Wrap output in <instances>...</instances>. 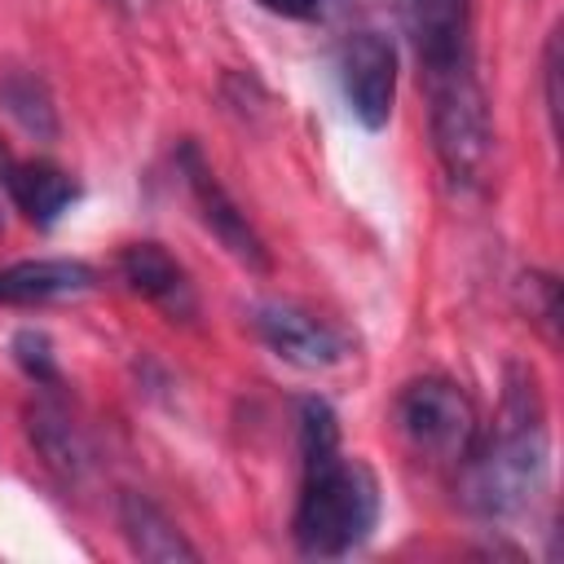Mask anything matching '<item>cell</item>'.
Instances as JSON below:
<instances>
[{
    "instance_id": "1",
    "label": "cell",
    "mask_w": 564,
    "mask_h": 564,
    "mask_svg": "<svg viewBox=\"0 0 564 564\" xmlns=\"http://www.w3.org/2000/svg\"><path fill=\"white\" fill-rule=\"evenodd\" d=\"M300 502H295V546L313 560L348 555L379 524V480L366 463L339 449V419L322 397L300 401Z\"/></svg>"
},
{
    "instance_id": "2",
    "label": "cell",
    "mask_w": 564,
    "mask_h": 564,
    "mask_svg": "<svg viewBox=\"0 0 564 564\" xmlns=\"http://www.w3.org/2000/svg\"><path fill=\"white\" fill-rule=\"evenodd\" d=\"M546 476V414L533 370H511L494 432L476 436L458 463V498L480 520L520 516Z\"/></svg>"
},
{
    "instance_id": "3",
    "label": "cell",
    "mask_w": 564,
    "mask_h": 564,
    "mask_svg": "<svg viewBox=\"0 0 564 564\" xmlns=\"http://www.w3.org/2000/svg\"><path fill=\"white\" fill-rule=\"evenodd\" d=\"M427 93H432V145L441 167L449 172L454 185H480L494 154V128L471 62L427 75Z\"/></svg>"
},
{
    "instance_id": "4",
    "label": "cell",
    "mask_w": 564,
    "mask_h": 564,
    "mask_svg": "<svg viewBox=\"0 0 564 564\" xmlns=\"http://www.w3.org/2000/svg\"><path fill=\"white\" fill-rule=\"evenodd\" d=\"M397 423H401V436L414 445V454L432 463H463V454L480 436L471 397L441 375H427L401 388Z\"/></svg>"
},
{
    "instance_id": "5",
    "label": "cell",
    "mask_w": 564,
    "mask_h": 564,
    "mask_svg": "<svg viewBox=\"0 0 564 564\" xmlns=\"http://www.w3.org/2000/svg\"><path fill=\"white\" fill-rule=\"evenodd\" d=\"M339 88L366 128H383L397 101V48L379 31H357L339 48Z\"/></svg>"
},
{
    "instance_id": "6",
    "label": "cell",
    "mask_w": 564,
    "mask_h": 564,
    "mask_svg": "<svg viewBox=\"0 0 564 564\" xmlns=\"http://www.w3.org/2000/svg\"><path fill=\"white\" fill-rule=\"evenodd\" d=\"M405 40L419 53L423 75H441L471 62V4L467 0H392Z\"/></svg>"
},
{
    "instance_id": "7",
    "label": "cell",
    "mask_w": 564,
    "mask_h": 564,
    "mask_svg": "<svg viewBox=\"0 0 564 564\" xmlns=\"http://www.w3.org/2000/svg\"><path fill=\"white\" fill-rule=\"evenodd\" d=\"M181 172H185V185H189V194H194V207H198V216H203V225L216 234V242L234 256V260H242L247 269H269V251H264V242H260V234L251 229V220L238 212V203L225 194V185L216 181V172L198 159V150L194 145H181Z\"/></svg>"
},
{
    "instance_id": "8",
    "label": "cell",
    "mask_w": 564,
    "mask_h": 564,
    "mask_svg": "<svg viewBox=\"0 0 564 564\" xmlns=\"http://www.w3.org/2000/svg\"><path fill=\"white\" fill-rule=\"evenodd\" d=\"M251 326H256V335L282 361L304 366V370H326V366L344 361V352H348L344 335L330 322H322L308 308H300V304H278V300L273 304H260L256 317H251Z\"/></svg>"
},
{
    "instance_id": "9",
    "label": "cell",
    "mask_w": 564,
    "mask_h": 564,
    "mask_svg": "<svg viewBox=\"0 0 564 564\" xmlns=\"http://www.w3.org/2000/svg\"><path fill=\"white\" fill-rule=\"evenodd\" d=\"M97 286L93 264L84 260H62V256H44V260H18L0 269V304L4 308H40L53 300H70Z\"/></svg>"
},
{
    "instance_id": "10",
    "label": "cell",
    "mask_w": 564,
    "mask_h": 564,
    "mask_svg": "<svg viewBox=\"0 0 564 564\" xmlns=\"http://www.w3.org/2000/svg\"><path fill=\"white\" fill-rule=\"evenodd\" d=\"M119 278L167 317H194V286L189 273L159 247V242H128L119 251Z\"/></svg>"
},
{
    "instance_id": "11",
    "label": "cell",
    "mask_w": 564,
    "mask_h": 564,
    "mask_svg": "<svg viewBox=\"0 0 564 564\" xmlns=\"http://www.w3.org/2000/svg\"><path fill=\"white\" fill-rule=\"evenodd\" d=\"M4 189L35 229H53L66 216V207L79 198L75 176L53 163H9Z\"/></svg>"
},
{
    "instance_id": "12",
    "label": "cell",
    "mask_w": 564,
    "mask_h": 564,
    "mask_svg": "<svg viewBox=\"0 0 564 564\" xmlns=\"http://www.w3.org/2000/svg\"><path fill=\"white\" fill-rule=\"evenodd\" d=\"M119 529L128 538V546L141 555V560H154V564H172V560H198V546L185 542V533L141 494H123L119 498Z\"/></svg>"
},
{
    "instance_id": "13",
    "label": "cell",
    "mask_w": 564,
    "mask_h": 564,
    "mask_svg": "<svg viewBox=\"0 0 564 564\" xmlns=\"http://www.w3.org/2000/svg\"><path fill=\"white\" fill-rule=\"evenodd\" d=\"M31 436H35V445L44 449V458H48L53 467L70 471V467L84 463V441H79V432H75V423L66 419L62 405L40 401V405L31 410Z\"/></svg>"
},
{
    "instance_id": "14",
    "label": "cell",
    "mask_w": 564,
    "mask_h": 564,
    "mask_svg": "<svg viewBox=\"0 0 564 564\" xmlns=\"http://www.w3.org/2000/svg\"><path fill=\"white\" fill-rule=\"evenodd\" d=\"M0 97L9 101V110H13L31 132L53 137V106H48V97H44V88H40L35 79L18 75V79H9V84L0 88Z\"/></svg>"
},
{
    "instance_id": "15",
    "label": "cell",
    "mask_w": 564,
    "mask_h": 564,
    "mask_svg": "<svg viewBox=\"0 0 564 564\" xmlns=\"http://www.w3.org/2000/svg\"><path fill=\"white\" fill-rule=\"evenodd\" d=\"M13 357H18V366L40 383V388H48V383H57V366H53V348H48V339L40 335V330H22L18 339H13Z\"/></svg>"
},
{
    "instance_id": "16",
    "label": "cell",
    "mask_w": 564,
    "mask_h": 564,
    "mask_svg": "<svg viewBox=\"0 0 564 564\" xmlns=\"http://www.w3.org/2000/svg\"><path fill=\"white\" fill-rule=\"evenodd\" d=\"M542 79H546V115H551V128H560V31H551V40H546Z\"/></svg>"
},
{
    "instance_id": "17",
    "label": "cell",
    "mask_w": 564,
    "mask_h": 564,
    "mask_svg": "<svg viewBox=\"0 0 564 564\" xmlns=\"http://www.w3.org/2000/svg\"><path fill=\"white\" fill-rule=\"evenodd\" d=\"M269 13H282V18H313L317 13V0H260Z\"/></svg>"
}]
</instances>
